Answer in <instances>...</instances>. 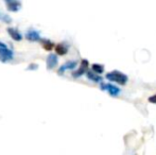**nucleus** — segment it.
Instances as JSON below:
<instances>
[{
	"instance_id": "nucleus-8",
	"label": "nucleus",
	"mask_w": 156,
	"mask_h": 155,
	"mask_svg": "<svg viewBox=\"0 0 156 155\" xmlns=\"http://www.w3.org/2000/svg\"><path fill=\"white\" fill-rule=\"evenodd\" d=\"M6 31H8L9 35H10V37L12 38L13 41H20L21 39H23V34H21L20 32H19L18 30L16 29V28L9 27L8 29H6Z\"/></svg>"
},
{
	"instance_id": "nucleus-3",
	"label": "nucleus",
	"mask_w": 156,
	"mask_h": 155,
	"mask_svg": "<svg viewBox=\"0 0 156 155\" xmlns=\"http://www.w3.org/2000/svg\"><path fill=\"white\" fill-rule=\"evenodd\" d=\"M88 61L85 60V58H83L82 61H81V65H80V68L78 69V70L73 71L72 72V77L73 78H80L82 77L84 73H87V68H88Z\"/></svg>"
},
{
	"instance_id": "nucleus-4",
	"label": "nucleus",
	"mask_w": 156,
	"mask_h": 155,
	"mask_svg": "<svg viewBox=\"0 0 156 155\" xmlns=\"http://www.w3.org/2000/svg\"><path fill=\"white\" fill-rule=\"evenodd\" d=\"M100 88L102 90H107L109 93V95L114 96V97H117L120 93V89L118 87H116L115 85H112V84H105V83H103V84H101Z\"/></svg>"
},
{
	"instance_id": "nucleus-10",
	"label": "nucleus",
	"mask_w": 156,
	"mask_h": 155,
	"mask_svg": "<svg viewBox=\"0 0 156 155\" xmlns=\"http://www.w3.org/2000/svg\"><path fill=\"white\" fill-rule=\"evenodd\" d=\"M55 51L58 55H65V54L68 53V46L65 43L58 44L55 46Z\"/></svg>"
},
{
	"instance_id": "nucleus-13",
	"label": "nucleus",
	"mask_w": 156,
	"mask_h": 155,
	"mask_svg": "<svg viewBox=\"0 0 156 155\" xmlns=\"http://www.w3.org/2000/svg\"><path fill=\"white\" fill-rule=\"evenodd\" d=\"M86 76H87V78H88L89 80L94 81V82H100V81L102 80V78L99 77V76H97V75H94L93 71H87Z\"/></svg>"
},
{
	"instance_id": "nucleus-7",
	"label": "nucleus",
	"mask_w": 156,
	"mask_h": 155,
	"mask_svg": "<svg viewBox=\"0 0 156 155\" xmlns=\"http://www.w3.org/2000/svg\"><path fill=\"white\" fill-rule=\"evenodd\" d=\"M78 65V62L76 61H68L65 64H63L62 66L58 68V75H63L65 72V70H71V69H74Z\"/></svg>"
},
{
	"instance_id": "nucleus-14",
	"label": "nucleus",
	"mask_w": 156,
	"mask_h": 155,
	"mask_svg": "<svg viewBox=\"0 0 156 155\" xmlns=\"http://www.w3.org/2000/svg\"><path fill=\"white\" fill-rule=\"evenodd\" d=\"M37 68H38V65L37 64H30L27 67V70H36Z\"/></svg>"
},
{
	"instance_id": "nucleus-1",
	"label": "nucleus",
	"mask_w": 156,
	"mask_h": 155,
	"mask_svg": "<svg viewBox=\"0 0 156 155\" xmlns=\"http://www.w3.org/2000/svg\"><path fill=\"white\" fill-rule=\"evenodd\" d=\"M14 58V51L8 47L3 41H0V62H11Z\"/></svg>"
},
{
	"instance_id": "nucleus-2",
	"label": "nucleus",
	"mask_w": 156,
	"mask_h": 155,
	"mask_svg": "<svg viewBox=\"0 0 156 155\" xmlns=\"http://www.w3.org/2000/svg\"><path fill=\"white\" fill-rule=\"evenodd\" d=\"M105 78H106L108 81L116 82L120 85H124L125 83L127 82V80H129V78H127L126 75H124V73L120 72V71H117V70L107 72L106 75H105Z\"/></svg>"
},
{
	"instance_id": "nucleus-6",
	"label": "nucleus",
	"mask_w": 156,
	"mask_h": 155,
	"mask_svg": "<svg viewBox=\"0 0 156 155\" xmlns=\"http://www.w3.org/2000/svg\"><path fill=\"white\" fill-rule=\"evenodd\" d=\"M25 37L27 41H41V37L39 35V33L34 29H29L25 34Z\"/></svg>"
},
{
	"instance_id": "nucleus-9",
	"label": "nucleus",
	"mask_w": 156,
	"mask_h": 155,
	"mask_svg": "<svg viewBox=\"0 0 156 155\" xmlns=\"http://www.w3.org/2000/svg\"><path fill=\"white\" fill-rule=\"evenodd\" d=\"M5 5L9 11L11 12H18L21 9V3L19 1H14V0H5Z\"/></svg>"
},
{
	"instance_id": "nucleus-12",
	"label": "nucleus",
	"mask_w": 156,
	"mask_h": 155,
	"mask_svg": "<svg viewBox=\"0 0 156 155\" xmlns=\"http://www.w3.org/2000/svg\"><path fill=\"white\" fill-rule=\"evenodd\" d=\"M91 69H93L94 72L98 73V75H101V73H103V71H104V66L100 64H93L91 65Z\"/></svg>"
},
{
	"instance_id": "nucleus-15",
	"label": "nucleus",
	"mask_w": 156,
	"mask_h": 155,
	"mask_svg": "<svg viewBox=\"0 0 156 155\" xmlns=\"http://www.w3.org/2000/svg\"><path fill=\"white\" fill-rule=\"evenodd\" d=\"M149 102L150 103H153V104H156V95H153L151 97H149Z\"/></svg>"
},
{
	"instance_id": "nucleus-11",
	"label": "nucleus",
	"mask_w": 156,
	"mask_h": 155,
	"mask_svg": "<svg viewBox=\"0 0 156 155\" xmlns=\"http://www.w3.org/2000/svg\"><path fill=\"white\" fill-rule=\"evenodd\" d=\"M41 46H43V48L46 50V51H51V50L53 49V47H54V44L52 43L50 39L41 38Z\"/></svg>"
},
{
	"instance_id": "nucleus-16",
	"label": "nucleus",
	"mask_w": 156,
	"mask_h": 155,
	"mask_svg": "<svg viewBox=\"0 0 156 155\" xmlns=\"http://www.w3.org/2000/svg\"><path fill=\"white\" fill-rule=\"evenodd\" d=\"M2 20L4 21V23H12V19L10 18V16H8V15H6V16H3L2 17Z\"/></svg>"
},
{
	"instance_id": "nucleus-5",
	"label": "nucleus",
	"mask_w": 156,
	"mask_h": 155,
	"mask_svg": "<svg viewBox=\"0 0 156 155\" xmlns=\"http://www.w3.org/2000/svg\"><path fill=\"white\" fill-rule=\"evenodd\" d=\"M46 64H47V69H53L58 66V55L54 53H50L49 55L47 56V60H46Z\"/></svg>"
}]
</instances>
